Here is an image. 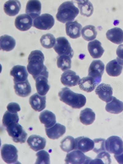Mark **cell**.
I'll use <instances>...</instances> for the list:
<instances>
[{
  "mask_svg": "<svg viewBox=\"0 0 123 164\" xmlns=\"http://www.w3.org/2000/svg\"><path fill=\"white\" fill-rule=\"evenodd\" d=\"M44 55L40 50L33 51L29 54L27 68L34 80L41 76L48 77L49 72L44 64Z\"/></svg>",
  "mask_w": 123,
  "mask_h": 164,
  "instance_id": "cell-1",
  "label": "cell"
},
{
  "mask_svg": "<svg viewBox=\"0 0 123 164\" xmlns=\"http://www.w3.org/2000/svg\"><path fill=\"white\" fill-rule=\"evenodd\" d=\"M58 95L61 101L73 108H80L85 105L86 102V98L84 96L75 93L67 87L62 88Z\"/></svg>",
  "mask_w": 123,
  "mask_h": 164,
  "instance_id": "cell-2",
  "label": "cell"
},
{
  "mask_svg": "<svg viewBox=\"0 0 123 164\" xmlns=\"http://www.w3.org/2000/svg\"><path fill=\"white\" fill-rule=\"evenodd\" d=\"M79 13V9L74 5L73 1H66L58 7L56 18L58 21L64 23L73 21Z\"/></svg>",
  "mask_w": 123,
  "mask_h": 164,
  "instance_id": "cell-3",
  "label": "cell"
},
{
  "mask_svg": "<svg viewBox=\"0 0 123 164\" xmlns=\"http://www.w3.org/2000/svg\"><path fill=\"white\" fill-rule=\"evenodd\" d=\"M6 128L8 135L12 137L14 142L21 143L25 142L27 134L18 122L13 123Z\"/></svg>",
  "mask_w": 123,
  "mask_h": 164,
  "instance_id": "cell-4",
  "label": "cell"
},
{
  "mask_svg": "<svg viewBox=\"0 0 123 164\" xmlns=\"http://www.w3.org/2000/svg\"><path fill=\"white\" fill-rule=\"evenodd\" d=\"M1 155L3 160L8 164L18 162V151L14 145L5 144L1 148Z\"/></svg>",
  "mask_w": 123,
  "mask_h": 164,
  "instance_id": "cell-5",
  "label": "cell"
},
{
  "mask_svg": "<svg viewBox=\"0 0 123 164\" xmlns=\"http://www.w3.org/2000/svg\"><path fill=\"white\" fill-rule=\"evenodd\" d=\"M54 49L58 56H67L71 58L73 57V49L68 40L64 37H60L56 39Z\"/></svg>",
  "mask_w": 123,
  "mask_h": 164,
  "instance_id": "cell-6",
  "label": "cell"
},
{
  "mask_svg": "<svg viewBox=\"0 0 123 164\" xmlns=\"http://www.w3.org/2000/svg\"><path fill=\"white\" fill-rule=\"evenodd\" d=\"M105 147L110 153L120 154L123 152V141L118 136H111L105 140Z\"/></svg>",
  "mask_w": 123,
  "mask_h": 164,
  "instance_id": "cell-7",
  "label": "cell"
},
{
  "mask_svg": "<svg viewBox=\"0 0 123 164\" xmlns=\"http://www.w3.org/2000/svg\"><path fill=\"white\" fill-rule=\"evenodd\" d=\"M105 65L100 60H95L91 63L88 70V76L92 78L98 84L101 81Z\"/></svg>",
  "mask_w": 123,
  "mask_h": 164,
  "instance_id": "cell-8",
  "label": "cell"
},
{
  "mask_svg": "<svg viewBox=\"0 0 123 164\" xmlns=\"http://www.w3.org/2000/svg\"><path fill=\"white\" fill-rule=\"evenodd\" d=\"M54 22V19L52 15L44 14L34 20L33 26L41 30H49L53 26Z\"/></svg>",
  "mask_w": 123,
  "mask_h": 164,
  "instance_id": "cell-9",
  "label": "cell"
},
{
  "mask_svg": "<svg viewBox=\"0 0 123 164\" xmlns=\"http://www.w3.org/2000/svg\"><path fill=\"white\" fill-rule=\"evenodd\" d=\"M92 159L81 151L76 150L68 153L65 160L66 164H89Z\"/></svg>",
  "mask_w": 123,
  "mask_h": 164,
  "instance_id": "cell-10",
  "label": "cell"
},
{
  "mask_svg": "<svg viewBox=\"0 0 123 164\" xmlns=\"http://www.w3.org/2000/svg\"><path fill=\"white\" fill-rule=\"evenodd\" d=\"M94 145L93 140L87 137L81 136L75 139L74 150H80L83 153L92 150Z\"/></svg>",
  "mask_w": 123,
  "mask_h": 164,
  "instance_id": "cell-11",
  "label": "cell"
},
{
  "mask_svg": "<svg viewBox=\"0 0 123 164\" xmlns=\"http://www.w3.org/2000/svg\"><path fill=\"white\" fill-rule=\"evenodd\" d=\"M95 92L99 97L107 103L112 100L113 94V89L108 84L102 83L96 88Z\"/></svg>",
  "mask_w": 123,
  "mask_h": 164,
  "instance_id": "cell-12",
  "label": "cell"
},
{
  "mask_svg": "<svg viewBox=\"0 0 123 164\" xmlns=\"http://www.w3.org/2000/svg\"><path fill=\"white\" fill-rule=\"evenodd\" d=\"M80 78L75 72L71 70H67L62 74L61 81L64 85L71 87L76 85Z\"/></svg>",
  "mask_w": 123,
  "mask_h": 164,
  "instance_id": "cell-13",
  "label": "cell"
},
{
  "mask_svg": "<svg viewBox=\"0 0 123 164\" xmlns=\"http://www.w3.org/2000/svg\"><path fill=\"white\" fill-rule=\"evenodd\" d=\"M33 20L27 14L19 15L16 17L15 20V25L20 30L25 31L29 30L32 26Z\"/></svg>",
  "mask_w": 123,
  "mask_h": 164,
  "instance_id": "cell-14",
  "label": "cell"
},
{
  "mask_svg": "<svg viewBox=\"0 0 123 164\" xmlns=\"http://www.w3.org/2000/svg\"><path fill=\"white\" fill-rule=\"evenodd\" d=\"M46 96L36 93L30 96L29 101L32 108L35 111L39 112L46 107Z\"/></svg>",
  "mask_w": 123,
  "mask_h": 164,
  "instance_id": "cell-15",
  "label": "cell"
},
{
  "mask_svg": "<svg viewBox=\"0 0 123 164\" xmlns=\"http://www.w3.org/2000/svg\"><path fill=\"white\" fill-rule=\"evenodd\" d=\"M10 75L14 77V82H18L26 80L28 75L25 66L20 65L14 66L10 72Z\"/></svg>",
  "mask_w": 123,
  "mask_h": 164,
  "instance_id": "cell-16",
  "label": "cell"
},
{
  "mask_svg": "<svg viewBox=\"0 0 123 164\" xmlns=\"http://www.w3.org/2000/svg\"><path fill=\"white\" fill-rule=\"evenodd\" d=\"M41 4L38 0H29L26 4V13L32 19L38 17L41 13Z\"/></svg>",
  "mask_w": 123,
  "mask_h": 164,
  "instance_id": "cell-17",
  "label": "cell"
},
{
  "mask_svg": "<svg viewBox=\"0 0 123 164\" xmlns=\"http://www.w3.org/2000/svg\"><path fill=\"white\" fill-rule=\"evenodd\" d=\"M27 142L30 148L35 151L44 149L46 143L45 138L36 135L30 136Z\"/></svg>",
  "mask_w": 123,
  "mask_h": 164,
  "instance_id": "cell-18",
  "label": "cell"
},
{
  "mask_svg": "<svg viewBox=\"0 0 123 164\" xmlns=\"http://www.w3.org/2000/svg\"><path fill=\"white\" fill-rule=\"evenodd\" d=\"M47 136L53 139H58L62 136L66 131L65 127L59 123H55L52 127L45 128Z\"/></svg>",
  "mask_w": 123,
  "mask_h": 164,
  "instance_id": "cell-19",
  "label": "cell"
},
{
  "mask_svg": "<svg viewBox=\"0 0 123 164\" xmlns=\"http://www.w3.org/2000/svg\"><path fill=\"white\" fill-rule=\"evenodd\" d=\"M15 93L18 96L26 97L31 93V88L28 80L21 82H14Z\"/></svg>",
  "mask_w": 123,
  "mask_h": 164,
  "instance_id": "cell-20",
  "label": "cell"
},
{
  "mask_svg": "<svg viewBox=\"0 0 123 164\" xmlns=\"http://www.w3.org/2000/svg\"><path fill=\"white\" fill-rule=\"evenodd\" d=\"M82 26L77 21L69 22L65 24V31L67 35L70 38L75 39L81 36Z\"/></svg>",
  "mask_w": 123,
  "mask_h": 164,
  "instance_id": "cell-21",
  "label": "cell"
},
{
  "mask_svg": "<svg viewBox=\"0 0 123 164\" xmlns=\"http://www.w3.org/2000/svg\"><path fill=\"white\" fill-rule=\"evenodd\" d=\"M88 49L90 55L93 58L101 57L104 52L101 42L97 40L89 42Z\"/></svg>",
  "mask_w": 123,
  "mask_h": 164,
  "instance_id": "cell-22",
  "label": "cell"
},
{
  "mask_svg": "<svg viewBox=\"0 0 123 164\" xmlns=\"http://www.w3.org/2000/svg\"><path fill=\"white\" fill-rule=\"evenodd\" d=\"M107 38L112 42L119 44L123 42V31L119 28L115 27L107 32Z\"/></svg>",
  "mask_w": 123,
  "mask_h": 164,
  "instance_id": "cell-23",
  "label": "cell"
},
{
  "mask_svg": "<svg viewBox=\"0 0 123 164\" xmlns=\"http://www.w3.org/2000/svg\"><path fill=\"white\" fill-rule=\"evenodd\" d=\"M21 8V4L18 0H9L4 5L5 12L9 16H14L18 13Z\"/></svg>",
  "mask_w": 123,
  "mask_h": 164,
  "instance_id": "cell-24",
  "label": "cell"
},
{
  "mask_svg": "<svg viewBox=\"0 0 123 164\" xmlns=\"http://www.w3.org/2000/svg\"><path fill=\"white\" fill-rule=\"evenodd\" d=\"M41 122L44 124L45 128H48L53 126L56 122L55 114L48 110L41 112L39 116Z\"/></svg>",
  "mask_w": 123,
  "mask_h": 164,
  "instance_id": "cell-25",
  "label": "cell"
},
{
  "mask_svg": "<svg viewBox=\"0 0 123 164\" xmlns=\"http://www.w3.org/2000/svg\"><path fill=\"white\" fill-rule=\"evenodd\" d=\"M105 109L110 113L119 114L123 111V102L113 96L111 100L107 103Z\"/></svg>",
  "mask_w": 123,
  "mask_h": 164,
  "instance_id": "cell-26",
  "label": "cell"
},
{
  "mask_svg": "<svg viewBox=\"0 0 123 164\" xmlns=\"http://www.w3.org/2000/svg\"><path fill=\"white\" fill-rule=\"evenodd\" d=\"M48 78L45 76H41L37 77L35 80L37 91L40 95L45 96L50 89Z\"/></svg>",
  "mask_w": 123,
  "mask_h": 164,
  "instance_id": "cell-27",
  "label": "cell"
},
{
  "mask_svg": "<svg viewBox=\"0 0 123 164\" xmlns=\"http://www.w3.org/2000/svg\"><path fill=\"white\" fill-rule=\"evenodd\" d=\"M98 84L92 78L89 76L82 78L78 83L79 88L87 92L93 91Z\"/></svg>",
  "mask_w": 123,
  "mask_h": 164,
  "instance_id": "cell-28",
  "label": "cell"
},
{
  "mask_svg": "<svg viewBox=\"0 0 123 164\" xmlns=\"http://www.w3.org/2000/svg\"><path fill=\"white\" fill-rule=\"evenodd\" d=\"M123 66L114 59L110 61L107 64L105 69L107 73L112 76H117L121 73Z\"/></svg>",
  "mask_w": 123,
  "mask_h": 164,
  "instance_id": "cell-29",
  "label": "cell"
},
{
  "mask_svg": "<svg viewBox=\"0 0 123 164\" xmlns=\"http://www.w3.org/2000/svg\"><path fill=\"white\" fill-rule=\"evenodd\" d=\"M95 118V113L90 108H86L81 111L79 119L80 122L85 125L92 123Z\"/></svg>",
  "mask_w": 123,
  "mask_h": 164,
  "instance_id": "cell-30",
  "label": "cell"
},
{
  "mask_svg": "<svg viewBox=\"0 0 123 164\" xmlns=\"http://www.w3.org/2000/svg\"><path fill=\"white\" fill-rule=\"evenodd\" d=\"M15 41L12 37L7 35L2 36L0 38V49L3 51H9L14 49Z\"/></svg>",
  "mask_w": 123,
  "mask_h": 164,
  "instance_id": "cell-31",
  "label": "cell"
},
{
  "mask_svg": "<svg viewBox=\"0 0 123 164\" xmlns=\"http://www.w3.org/2000/svg\"><path fill=\"white\" fill-rule=\"evenodd\" d=\"M77 1L81 15L89 17L92 15L93 11V7L89 1L82 0H77Z\"/></svg>",
  "mask_w": 123,
  "mask_h": 164,
  "instance_id": "cell-32",
  "label": "cell"
},
{
  "mask_svg": "<svg viewBox=\"0 0 123 164\" xmlns=\"http://www.w3.org/2000/svg\"><path fill=\"white\" fill-rule=\"evenodd\" d=\"M97 33L95 26L89 25L84 27L81 30L82 36L87 41L93 40L96 37Z\"/></svg>",
  "mask_w": 123,
  "mask_h": 164,
  "instance_id": "cell-33",
  "label": "cell"
},
{
  "mask_svg": "<svg viewBox=\"0 0 123 164\" xmlns=\"http://www.w3.org/2000/svg\"><path fill=\"white\" fill-rule=\"evenodd\" d=\"M71 58L66 55L58 56L57 57V65L63 71L67 70L71 68Z\"/></svg>",
  "mask_w": 123,
  "mask_h": 164,
  "instance_id": "cell-34",
  "label": "cell"
},
{
  "mask_svg": "<svg viewBox=\"0 0 123 164\" xmlns=\"http://www.w3.org/2000/svg\"><path fill=\"white\" fill-rule=\"evenodd\" d=\"M60 146L62 150L67 152H69L74 150V138L70 136L66 137L61 141Z\"/></svg>",
  "mask_w": 123,
  "mask_h": 164,
  "instance_id": "cell-35",
  "label": "cell"
},
{
  "mask_svg": "<svg viewBox=\"0 0 123 164\" xmlns=\"http://www.w3.org/2000/svg\"><path fill=\"white\" fill-rule=\"evenodd\" d=\"M55 38L51 33H47L42 35L40 39V42L42 46L47 49L53 47L56 43Z\"/></svg>",
  "mask_w": 123,
  "mask_h": 164,
  "instance_id": "cell-36",
  "label": "cell"
},
{
  "mask_svg": "<svg viewBox=\"0 0 123 164\" xmlns=\"http://www.w3.org/2000/svg\"><path fill=\"white\" fill-rule=\"evenodd\" d=\"M18 113H13L7 111L4 113L2 118L3 126L5 127L15 122H18Z\"/></svg>",
  "mask_w": 123,
  "mask_h": 164,
  "instance_id": "cell-37",
  "label": "cell"
},
{
  "mask_svg": "<svg viewBox=\"0 0 123 164\" xmlns=\"http://www.w3.org/2000/svg\"><path fill=\"white\" fill-rule=\"evenodd\" d=\"M110 155L105 151L99 153L94 160H91L90 164H110Z\"/></svg>",
  "mask_w": 123,
  "mask_h": 164,
  "instance_id": "cell-38",
  "label": "cell"
},
{
  "mask_svg": "<svg viewBox=\"0 0 123 164\" xmlns=\"http://www.w3.org/2000/svg\"><path fill=\"white\" fill-rule=\"evenodd\" d=\"M37 157L35 164L50 163V157L49 153L44 150H42L38 152L36 154Z\"/></svg>",
  "mask_w": 123,
  "mask_h": 164,
  "instance_id": "cell-39",
  "label": "cell"
},
{
  "mask_svg": "<svg viewBox=\"0 0 123 164\" xmlns=\"http://www.w3.org/2000/svg\"><path fill=\"white\" fill-rule=\"evenodd\" d=\"M94 143L93 151L97 154L106 151L105 139L99 138L93 140Z\"/></svg>",
  "mask_w": 123,
  "mask_h": 164,
  "instance_id": "cell-40",
  "label": "cell"
},
{
  "mask_svg": "<svg viewBox=\"0 0 123 164\" xmlns=\"http://www.w3.org/2000/svg\"><path fill=\"white\" fill-rule=\"evenodd\" d=\"M116 54L117 57L116 60L121 65H123V44L118 46Z\"/></svg>",
  "mask_w": 123,
  "mask_h": 164,
  "instance_id": "cell-41",
  "label": "cell"
},
{
  "mask_svg": "<svg viewBox=\"0 0 123 164\" xmlns=\"http://www.w3.org/2000/svg\"><path fill=\"white\" fill-rule=\"evenodd\" d=\"M7 111L13 113H17L20 111L21 108L19 105L16 103L11 102L9 103L7 106Z\"/></svg>",
  "mask_w": 123,
  "mask_h": 164,
  "instance_id": "cell-42",
  "label": "cell"
},
{
  "mask_svg": "<svg viewBox=\"0 0 123 164\" xmlns=\"http://www.w3.org/2000/svg\"><path fill=\"white\" fill-rule=\"evenodd\" d=\"M114 156L119 163L123 164V152L120 154H114Z\"/></svg>",
  "mask_w": 123,
  "mask_h": 164,
  "instance_id": "cell-43",
  "label": "cell"
}]
</instances>
